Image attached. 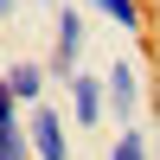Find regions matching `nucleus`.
Listing matches in <instances>:
<instances>
[{
    "instance_id": "f257e3e1",
    "label": "nucleus",
    "mask_w": 160,
    "mask_h": 160,
    "mask_svg": "<svg viewBox=\"0 0 160 160\" xmlns=\"http://www.w3.org/2000/svg\"><path fill=\"white\" fill-rule=\"evenodd\" d=\"M83 38H90V7L64 0V7H58V32H51V58H45V77H51V83L71 90L77 58H83Z\"/></svg>"
},
{
    "instance_id": "1a4fd4ad",
    "label": "nucleus",
    "mask_w": 160,
    "mask_h": 160,
    "mask_svg": "<svg viewBox=\"0 0 160 160\" xmlns=\"http://www.w3.org/2000/svg\"><path fill=\"white\" fill-rule=\"evenodd\" d=\"M45 7H64V0H45Z\"/></svg>"
},
{
    "instance_id": "7ed1b4c3",
    "label": "nucleus",
    "mask_w": 160,
    "mask_h": 160,
    "mask_svg": "<svg viewBox=\"0 0 160 160\" xmlns=\"http://www.w3.org/2000/svg\"><path fill=\"white\" fill-rule=\"evenodd\" d=\"M71 115H58L51 102L26 109V141H32V160H71Z\"/></svg>"
},
{
    "instance_id": "39448f33",
    "label": "nucleus",
    "mask_w": 160,
    "mask_h": 160,
    "mask_svg": "<svg viewBox=\"0 0 160 160\" xmlns=\"http://www.w3.org/2000/svg\"><path fill=\"white\" fill-rule=\"evenodd\" d=\"M0 83H7V96L19 102V109H38V102H45V64L38 58H19V64H7V71H0Z\"/></svg>"
},
{
    "instance_id": "0eeeda50",
    "label": "nucleus",
    "mask_w": 160,
    "mask_h": 160,
    "mask_svg": "<svg viewBox=\"0 0 160 160\" xmlns=\"http://www.w3.org/2000/svg\"><path fill=\"white\" fill-rule=\"evenodd\" d=\"M109 160H148V135H141V128H122V135L109 141Z\"/></svg>"
},
{
    "instance_id": "20e7f679",
    "label": "nucleus",
    "mask_w": 160,
    "mask_h": 160,
    "mask_svg": "<svg viewBox=\"0 0 160 160\" xmlns=\"http://www.w3.org/2000/svg\"><path fill=\"white\" fill-rule=\"evenodd\" d=\"M71 122L77 128H102L109 122V96H102V77L96 71H77L71 77Z\"/></svg>"
},
{
    "instance_id": "423d86ee",
    "label": "nucleus",
    "mask_w": 160,
    "mask_h": 160,
    "mask_svg": "<svg viewBox=\"0 0 160 160\" xmlns=\"http://www.w3.org/2000/svg\"><path fill=\"white\" fill-rule=\"evenodd\" d=\"M83 7L96 13V19H109L122 38H141V32H148V7H141V0H83Z\"/></svg>"
},
{
    "instance_id": "6e6552de",
    "label": "nucleus",
    "mask_w": 160,
    "mask_h": 160,
    "mask_svg": "<svg viewBox=\"0 0 160 160\" xmlns=\"http://www.w3.org/2000/svg\"><path fill=\"white\" fill-rule=\"evenodd\" d=\"M7 13H13V0H0V19H7Z\"/></svg>"
},
{
    "instance_id": "f03ea898",
    "label": "nucleus",
    "mask_w": 160,
    "mask_h": 160,
    "mask_svg": "<svg viewBox=\"0 0 160 160\" xmlns=\"http://www.w3.org/2000/svg\"><path fill=\"white\" fill-rule=\"evenodd\" d=\"M102 96H109V122L135 128V115H141V64L135 58H115L109 71H102Z\"/></svg>"
}]
</instances>
